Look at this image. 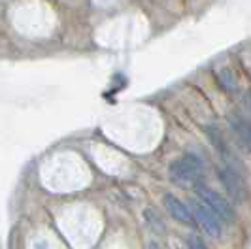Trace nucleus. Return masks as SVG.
<instances>
[{"instance_id": "39448f33", "label": "nucleus", "mask_w": 251, "mask_h": 249, "mask_svg": "<svg viewBox=\"0 0 251 249\" xmlns=\"http://www.w3.org/2000/svg\"><path fill=\"white\" fill-rule=\"evenodd\" d=\"M163 204H164V210L168 212V215H170L172 219H176L177 223H181V224L197 223L187 204H183V202H181L179 199H176L174 195H164Z\"/></svg>"}, {"instance_id": "f03ea898", "label": "nucleus", "mask_w": 251, "mask_h": 249, "mask_svg": "<svg viewBox=\"0 0 251 249\" xmlns=\"http://www.w3.org/2000/svg\"><path fill=\"white\" fill-rule=\"evenodd\" d=\"M195 191H197V195L201 197V200L212 210V212L221 219V221H225V223H232L234 219H236V215H234V208L230 206V202L223 197V195H219L217 191H214L212 187L204 185V183H199V185H195Z\"/></svg>"}, {"instance_id": "0eeeda50", "label": "nucleus", "mask_w": 251, "mask_h": 249, "mask_svg": "<svg viewBox=\"0 0 251 249\" xmlns=\"http://www.w3.org/2000/svg\"><path fill=\"white\" fill-rule=\"evenodd\" d=\"M187 248L189 249H208V246H206L199 236H187Z\"/></svg>"}, {"instance_id": "20e7f679", "label": "nucleus", "mask_w": 251, "mask_h": 249, "mask_svg": "<svg viewBox=\"0 0 251 249\" xmlns=\"http://www.w3.org/2000/svg\"><path fill=\"white\" fill-rule=\"evenodd\" d=\"M189 210L193 213L195 221L201 224L204 228L206 234H210L212 238L221 236V219L215 215L204 202H197V200H191L189 202Z\"/></svg>"}, {"instance_id": "f257e3e1", "label": "nucleus", "mask_w": 251, "mask_h": 249, "mask_svg": "<svg viewBox=\"0 0 251 249\" xmlns=\"http://www.w3.org/2000/svg\"><path fill=\"white\" fill-rule=\"evenodd\" d=\"M170 179L179 187L199 185L202 175V162L195 155H183L170 164Z\"/></svg>"}, {"instance_id": "423d86ee", "label": "nucleus", "mask_w": 251, "mask_h": 249, "mask_svg": "<svg viewBox=\"0 0 251 249\" xmlns=\"http://www.w3.org/2000/svg\"><path fill=\"white\" fill-rule=\"evenodd\" d=\"M228 124H230V128H232L234 136L238 138L240 144L251 153V123L250 121H248L246 117L238 115V113H230V115H228Z\"/></svg>"}, {"instance_id": "7ed1b4c3", "label": "nucleus", "mask_w": 251, "mask_h": 249, "mask_svg": "<svg viewBox=\"0 0 251 249\" xmlns=\"http://www.w3.org/2000/svg\"><path fill=\"white\" fill-rule=\"evenodd\" d=\"M217 174H219L221 183L225 185L226 193L230 195V199L234 202H246L250 193H248V187H246V181H244V175L240 174V168L223 164L217 170Z\"/></svg>"}]
</instances>
